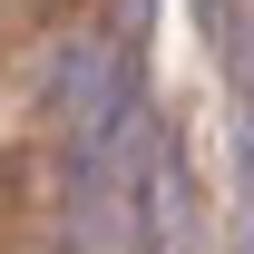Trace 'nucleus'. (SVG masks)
Returning <instances> with one entry per match:
<instances>
[{"instance_id": "obj_1", "label": "nucleus", "mask_w": 254, "mask_h": 254, "mask_svg": "<svg viewBox=\"0 0 254 254\" xmlns=\"http://www.w3.org/2000/svg\"><path fill=\"white\" fill-rule=\"evenodd\" d=\"M49 98H59V127H68L88 176L137 137V68H127L118 39H68L59 68H49Z\"/></svg>"}]
</instances>
